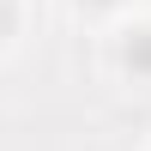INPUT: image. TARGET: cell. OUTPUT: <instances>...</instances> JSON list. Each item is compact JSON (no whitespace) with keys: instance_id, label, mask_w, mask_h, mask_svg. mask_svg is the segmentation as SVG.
Wrapping results in <instances>:
<instances>
[{"instance_id":"cell-1","label":"cell","mask_w":151,"mask_h":151,"mask_svg":"<svg viewBox=\"0 0 151 151\" xmlns=\"http://www.w3.org/2000/svg\"><path fill=\"white\" fill-rule=\"evenodd\" d=\"M121 67L139 73V79H151V30H133L127 42H121Z\"/></svg>"},{"instance_id":"cell-2","label":"cell","mask_w":151,"mask_h":151,"mask_svg":"<svg viewBox=\"0 0 151 151\" xmlns=\"http://www.w3.org/2000/svg\"><path fill=\"white\" fill-rule=\"evenodd\" d=\"M6 24H12V12H6V0H0V36H6Z\"/></svg>"},{"instance_id":"cell-3","label":"cell","mask_w":151,"mask_h":151,"mask_svg":"<svg viewBox=\"0 0 151 151\" xmlns=\"http://www.w3.org/2000/svg\"><path fill=\"white\" fill-rule=\"evenodd\" d=\"M85 6H115V0H85Z\"/></svg>"}]
</instances>
